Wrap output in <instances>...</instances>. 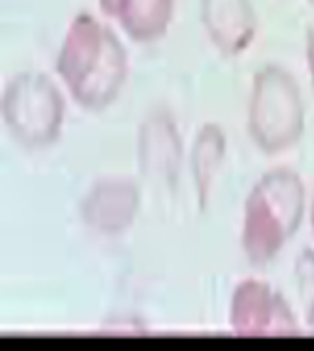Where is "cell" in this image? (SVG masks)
<instances>
[{"label":"cell","mask_w":314,"mask_h":351,"mask_svg":"<svg viewBox=\"0 0 314 351\" xmlns=\"http://www.w3.org/2000/svg\"><path fill=\"white\" fill-rule=\"evenodd\" d=\"M175 15V0H123L118 25L138 45L162 40Z\"/></svg>","instance_id":"8fae6325"},{"label":"cell","mask_w":314,"mask_h":351,"mask_svg":"<svg viewBox=\"0 0 314 351\" xmlns=\"http://www.w3.org/2000/svg\"><path fill=\"white\" fill-rule=\"evenodd\" d=\"M304 57H307V71H309V79H312V86H314V29H309V32H307Z\"/></svg>","instance_id":"5bb4252c"},{"label":"cell","mask_w":314,"mask_h":351,"mask_svg":"<svg viewBox=\"0 0 314 351\" xmlns=\"http://www.w3.org/2000/svg\"><path fill=\"white\" fill-rule=\"evenodd\" d=\"M297 273H300V287H302L304 307H307V319L314 329V256L312 253H304Z\"/></svg>","instance_id":"7c38bea8"},{"label":"cell","mask_w":314,"mask_h":351,"mask_svg":"<svg viewBox=\"0 0 314 351\" xmlns=\"http://www.w3.org/2000/svg\"><path fill=\"white\" fill-rule=\"evenodd\" d=\"M99 8H101V12H104L106 18L118 20V15H121V8H123V0H99Z\"/></svg>","instance_id":"4fadbf2b"},{"label":"cell","mask_w":314,"mask_h":351,"mask_svg":"<svg viewBox=\"0 0 314 351\" xmlns=\"http://www.w3.org/2000/svg\"><path fill=\"white\" fill-rule=\"evenodd\" d=\"M304 133V101L300 84L287 69L265 64L248 96V135L265 155H280L300 143Z\"/></svg>","instance_id":"7a4b0ae2"},{"label":"cell","mask_w":314,"mask_h":351,"mask_svg":"<svg viewBox=\"0 0 314 351\" xmlns=\"http://www.w3.org/2000/svg\"><path fill=\"white\" fill-rule=\"evenodd\" d=\"M125 79H128V52L121 45L116 32L108 27L104 57L86 82L76 91H71V99L82 106L84 111H106L121 96Z\"/></svg>","instance_id":"9c48e42d"},{"label":"cell","mask_w":314,"mask_h":351,"mask_svg":"<svg viewBox=\"0 0 314 351\" xmlns=\"http://www.w3.org/2000/svg\"><path fill=\"white\" fill-rule=\"evenodd\" d=\"M309 3H312V5H314V0H309Z\"/></svg>","instance_id":"2e32d148"},{"label":"cell","mask_w":314,"mask_h":351,"mask_svg":"<svg viewBox=\"0 0 314 351\" xmlns=\"http://www.w3.org/2000/svg\"><path fill=\"white\" fill-rule=\"evenodd\" d=\"M228 324L241 337H292L300 334L295 310L268 282L248 278L239 282L228 304Z\"/></svg>","instance_id":"277c9868"},{"label":"cell","mask_w":314,"mask_h":351,"mask_svg":"<svg viewBox=\"0 0 314 351\" xmlns=\"http://www.w3.org/2000/svg\"><path fill=\"white\" fill-rule=\"evenodd\" d=\"M182 152V135L172 113L155 108L138 130V162L143 177L155 187L172 189L180 180Z\"/></svg>","instance_id":"5b68a950"},{"label":"cell","mask_w":314,"mask_h":351,"mask_svg":"<svg viewBox=\"0 0 314 351\" xmlns=\"http://www.w3.org/2000/svg\"><path fill=\"white\" fill-rule=\"evenodd\" d=\"M140 214V187L128 177H106L86 192L82 219L91 231L118 236L128 231Z\"/></svg>","instance_id":"8992f818"},{"label":"cell","mask_w":314,"mask_h":351,"mask_svg":"<svg viewBox=\"0 0 314 351\" xmlns=\"http://www.w3.org/2000/svg\"><path fill=\"white\" fill-rule=\"evenodd\" d=\"M0 108L10 138L25 150L52 147L64 128V96L47 74L25 71L12 76Z\"/></svg>","instance_id":"3957f363"},{"label":"cell","mask_w":314,"mask_h":351,"mask_svg":"<svg viewBox=\"0 0 314 351\" xmlns=\"http://www.w3.org/2000/svg\"><path fill=\"white\" fill-rule=\"evenodd\" d=\"M202 25L211 45L226 57H239L258 32L250 0H202Z\"/></svg>","instance_id":"ba28073f"},{"label":"cell","mask_w":314,"mask_h":351,"mask_svg":"<svg viewBox=\"0 0 314 351\" xmlns=\"http://www.w3.org/2000/svg\"><path fill=\"white\" fill-rule=\"evenodd\" d=\"M309 223H312V234H314V202H312V209H309Z\"/></svg>","instance_id":"9a60e30c"},{"label":"cell","mask_w":314,"mask_h":351,"mask_svg":"<svg viewBox=\"0 0 314 351\" xmlns=\"http://www.w3.org/2000/svg\"><path fill=\"white\" fill-rule=\"evenodd\" d=\"M307 209L302 177L290 167H275L253 184L243 204L241 248L250 265L265 268L300 231Z\"/></svg>","instance_id":"6da1fadb"},{"label":"cell","mask_w":314,"mask_h":351,"mask_svg":"<svg viewBox=\"0 0 314 351\" xmlns=\"http://www.w3.org/2000/svg\"><path fill=\"white\" fill-rule=\"evenodd\" d=\"M106 35H108V27L88 12H82L71 20L64 42L59 47L57 64H54L59 79L69 88V94L86 82L101 62L106 49Z\"/></svg>","instance_id":"52a82bcc"},{"label":"cell","mask_w":314,"mask_h":351,"mask_svg":"<svg viewBox=\"0 0 314 351\" xmlns=\"http://www.w3.org/2000/svg\"><path fill=\"white\" fill-rule=\"evenodd\" d=\"M224 160H226V133L221 130V125L204 123L194 135L192 150H189V172H192L194 194L202 209L209 204Z\"/></svg>","instance_id":"30bf717a"}]
</instances>
